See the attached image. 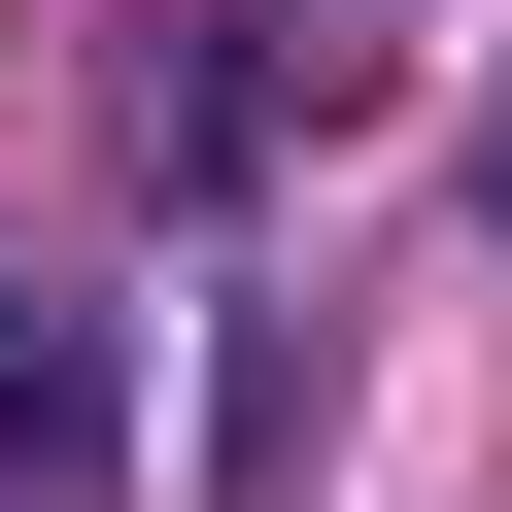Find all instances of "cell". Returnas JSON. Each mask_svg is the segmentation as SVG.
I'll return each mask as SVG.
<instances>
[{
	"instance_id": "6da1fadb",
	"label": "cell",
	"mask_w": 512,
	"mask_h": 512,
	"mask_svg": "<svg viewBox=\"0 0 512 512\" xmlns=\"http://www.w3.org/2000/svg\"><path fill=\"white\" fill-rule=\"evenodd\" d=\"M308 137H342V0H171V35H137V171H171L205 239L274 205Z\"/></svg>"
},
{
	"instance_id": "7a4b0ae2",
	"label": "cell",
	"mask_w": 512,
	"mask_h": 512,
	"mask_svg": "<svg viewBox=\"0 0 512 512\" xmlns=\"http://www.w3.org/2000/svg\"><path fill=\"white\" fill-rule=\"evenodd\" d=\"M0 512H103V308L0 274Z\"/></svg>"
},
{
	"instance_id": "3957f363",
	"label": "cell",
	"mask_w": 512,
	"mask_h": 512,
	"mask_svg": "<svg viewBox=\"0 0 512 512\" xmlns=\"http://www.w3.org/2000/svg\"><path fill=\"white\" fill-rule=\"evenodd\" d=\"M478 205H512V69H478Z\"/></svg>"
}]
</instances>
